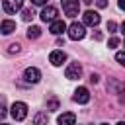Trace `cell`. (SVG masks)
I'll list each match as a JSON object with an SVG mask.
<instances>
[{
	"label": "cell",
	"mask_w": 125,
	"mask_h": 125,
	"mask_svg": "<svg viewBox=\"0 0 125 125\" xmlns=\"http://www.w3.org/2000/svg\"><path fill=\"white\" fill-rule=\"evenodd\" d=\"M10 115L16 119V121H23L27 117V105L23 102H14L12 107H10Z\"/></svg>",
	"instance_id": "6da1fadb"
},
{
	"label": "cell",
	"mask_w": 125,
	"mask_h": 125,
	"mask_svg": "<svg viewBox=\"0 0 125 125\" xmlns=\"http://www.w3.org/2000/svg\"><path fill=\"white\" fill-rule=\"evenodd\" d=\"M84 35H86V29H84V23H78V21H72V23L68 25V37H70V39H74V41H78V39H84Z\"/></svg>",
	"instance_id": "7a4b0ae2"
},
{
	"label": "cell",
	"mask_w": 125,
	"mask_h": 125,
	"mask_svg": "<svg viewBox=\"0 0 125 125\" xmlns=\"http://www.w3.org/2000/svg\"><path fill=\"white\" fill-rule=\"evenodd\" d=\"M61 2H62V10H64V14H66L68 18L78 16V10H80L78 0H61Z\"/></svg>",
	"instance_id": "3957f363"
},
{
	"label": "cell",
	"mask_w": 125,
	"mask_h": 125,
	"mask_svg": "<svg viewBox=\"0 0 125 125\" xmlns=\"http://www.w3.org/2000/svg\"><path fill=\"white\" fill-rule=\"evenodd\" d=\"M82 23H84V25H92V27H96V25L100 23V14L88 10V12L82 16Z\"/></svg>",
	"instance_id": "277c9868"
},
{
	"label": "cell",
	"mask_w": 125,
	"mask_h": 125,
	"mask_svg": "<svg viewBox=\"0 0 125 125\" xmlns=\"http://www.w3.org/2000/svg\"><path fill=\"white\" fill-rule=\"evenodd\" d=\"M66 78L68 80H76V78H80V74H82V66L78 64V62H70L68 66H66Z\"/></svg>",
	"instance_id": "5b68a950"
},
{
	"label": "cell",
	"mask_w": 125,
	"mask_h": 125,
	"mask_svg": "<svg viewBox=\"0 0 125 125\" xmlns=\"http://www.w3.org/2000/svg\"><path fill=\"white\" fill-rule=\"evenodd\" d=\"M74 102H78V104H88L90 102V92H88V88H84V86H80V88H76L74 90Z\"/></svg>",
	"instance_id": "8992f818"
},
{
	"label": "cell",
	"mask_w": 125,
	"mask_h": 125,
	"mask_svg": "<svg viewBox=\"0 0 125 125\" xmlns=\"http://www.w3.org/2000/svg\"><path fill=\"white\" fill-rule=\"evenodd\" d=\"M57 16H59V10H57L55 6H45L43 12H41V20H43V21H55Z\"/></svg>",
	"instance_id": "52a82bcc"
},
{
	"label": "cell",
	"mask_w": 125,
	"mask_h": 125,
	"mask_svg": "<svg viewBox=\"0 0 125 125\" xmlns=\"http://www.w3.org/2000/svg\"><path fill=\"white\" fill-rule=\"evenodd\" d=\"M23 78H25L27 82L35 84V82H39V80H41V72H39V68H35V66H29V68H25V72H23Z\"/></svg>",
	"instance_id": "ba28073f"
},
{
	"label": "cell",
	"mask_w": 125,
	"mask_h": 125,
	"mask_svg": "<svg viewBox=\"0 0 125 125\" xmlns=\"http://www.w3.org/2000/svg\"><path fill=\"white\" fill-rule=\"evenodd\" d=\"M2 6H4V10H6L8 14H16L18 10H21L23 0H4V2H2Z\"/></svg>",
	"instance_id": "9c48e42d"
},
{
	"label": "cell",
	"mask_w": 125,
	"mask_h": 125,
	"mask_svg": "<svg viewBox=\"0 0 125 125\" xmlns=\"http://www.w3.org/2000/svg\"><path fill=\"white\" fill-rule=\"evenodd\" d=\"M49 61H51V64H55V66H61V64L66 61V55H64L62 51H53V53L49 55Z\"/></svg>",
	"instance_id": "30bf717a"
},
{
	"label": "cell",
	"mask_w": 125,
	"mask_h": 125,
	"mask_svg": "<svg viewBox=\"0 0 125 125\" xmlns=\"http://www.w3.org/2000/svg\"><path fill=\"white\" fill-rule=\"evenodd\" d=\"M64 29H66V23H64L62 20H55V21H51V27H49V31H51L53 35H61Z\"/></svg>",
	"instance_id": "8fae6325"
},
{
	"label": "cell",
	"mask_w": 125,
	"mask_h": 125,
	"mask_svg": "<svg viewBox=\"0 0 125 125\" xmlns=\"http://www.w3.org/2000/svg\"><path fill=\"white\" fill-rule=\"evenodd\" d=\"M57 121H59V125H74V123H76V115L70 113V111H66V113L59 115Z\"/></svg>",
	"instance_id": "7c38bea8"
},
{
	"label": "cell",
	"mask_w": 125,
	"mask_h": 125,
	"mask_svg": "<svg viewBox=\"0 0 125 125\" xmlns=\"http://www.w3.org/2000/svg\"><path fill=\"white\" fill-rule=\"evenodd\" d=\"M0 31H2L4 35L14 33V31H16V21H12V20H4V21L0 23Z\"/></svg>",
	"instance_id": "4fadbf2b"
},
{
	"label": "cell",
	"mask_w": 125,
	"mask_h": 125,
	"mask_svg": "<svg viewBox=\"0 0 125 125\" xmlns=\"http://www.w3.org/2000/svg\"><path fill=\"white\" fill-rule=\"evenodd\" d=\"M41 35V27H37V25H31L29 29H27V37L29 39H37Z\"/></svg>",
	"instance_id": "5bb4252c"
},
{
	"label": "cell",
	"mask_w": 125,
	"mask_h": 125,
	"mask_svg": "<svg viewBox=\"0 0 125 125\" xmlns=\"http://www.w3.org/2000/svg\"><path fill=\"white\" fill-rule=\"evenodd\" d=\"M33 125H47V113H37L35 117H33Z\"/></svg>",
	"instance_id": "9a60e30c"
},
{
	"label": "cell",
	"mask_w": 125,
	"mask_h": 125,
	"mask_svg": "<svg viewBox=\"0 0 125 125\" xmlns=\"http://www.w3.org/2000/svg\"><path fill=\"white\" fill-rule=\"evenodd\" d=\"M33 16H35V14H33V8H25V10L21 12L23 21H31V20H33Z\"/></svg>",
	"instance_id": "2e32d148"
},
{
	"label": "cell",
	"mask_w": 125,
	"mask_h": 125,
	"mask_svg": "<svg viewBox=\"0 0 125 125\" xmlns=\"http://www.w3.org/2000/svg\"><path fill=\"white\" fill-rule=\"evenodd\" d=\"M115 61H117L119 64H123V66H125V51H119V53L115 55Z\"/></svg>",
	"instance_id": "e0dca14e"
},
{
	"label": "cell",
	"mask_w": 125,
	"mask_h": 125,
	"mask_svg": "<svg viewBox=\"0 0 125 125\" xmlns=\"http://www.w3.org/2000/svg\"><path fill=\"white\" fill-rule=\"evenodd\" d=\"M115 29H117V23L115 21H107V31L109 33H115Z\"/></svg>",
	"instance_id": "ac0fdd59"
},
{
	"label": "cell",
	"mask_w": 125,
	"mask_h": 125,
	"mask_svg": "<svg viewBox=\"0 0 125 125\" xmlns=\"http://www.w3.org/2000/svg\"><path fill=\"white\" fill-rule=\"evenodd\" d=\"M47 107H49V109H57V107H59V102H57V100L53 98V100H49V104H47Z\"/></svg>",
	"instance_id": "d6986e66"
},
{
	"label": "cell",
	"mask_w": 125,
	"mask_h": 125,
	"mask_svg": "<svg viewBox=\"0 0 125 125\" xmlns=\"http://www.w3.org/2000/svg\"><path fill=\"white\" fill-rule=\"evenodd\" d=\"M18 51H20V45H18V43H12L10 49H8V53H18Z\"/></svg>",
	"instance_id": "ffe728a7"
},
{
	"label": "cell",
	"mask_w": 125,
	"mask_h": 125,
	"mask_svg": "<svg viewBox=\"0 0 125 125\" xmlns=\"http://www.w3.org/2000/svg\"><path fill=\"white\" fill-rule=\"evenodd\" d=\"M6 117V107H4V102L0 100V119H4Z\"/></svg>",
	"instance_id": "44dd1931"
},
{
	"label": "cell",
	"mask_w": 125,
	"mask_h": 125,
	"mask_svg": "<svg viewBox=\"0 0 125 125\" xmlns=\"http://www.w3.org/2000/svg\"><path fill=\"white\" fill-rule=\"evenodd\" d=\"M117 45H119V39L117 37H111L109 39V47H117Z\"/></svg>",
	"instance_id": "7402d4cb"
},
{
	"label": "cell",
	"mask_w": 125,
	"mask_h": 125,
	"mask_svg": "<svg viewBox=\"0 0 125 125\" xmlns=\"http://www.w3.org/2000/svg\"><path fill=\"white\" fill-rule=\"evenodd\" d=\"M31 2H33L35 6H45V4H47V0H31Z\"/></svg>",
	"instance_id": "603a6c76"
},
{
	"label": "cell",
	"mask_w": 125,
	"mask_h": 125,
	"mask_svg": "<svg viewBox=\"0 0 125 125\" xmlns=\"http://www.w3.org/2000/svg\"><path fill=\"white\" fill-rule=\"evenodd\" d=\"M98 80H100V76H98V74H92V76H90V82H94V84H96Z\"/></svg>",
	"instance_id": "cb8c5ba5"
},
{
	"label": "cell",
	"mask_w": 125,
	"mask_h": 125,
	"mask_svg": "<svg viewBox=\"0 0 125 125\" xmlns=\"http://www.w3.org/2000/svg\"><path fill=\"white\" fill-rule=\"evenodd\" d=\"M98 6H100V8H105V6H107V0H98Z\"/></svg>",
	"instance_id": "d4e9b609"
},
{
	"label": "cell",
	"mask_w": 125,
	"mask_h": 125,
	"mask_svg": "<svg viewBox=\"0 0 125 125\" xmlns=\"http://www.w3.org/2000/svg\"><path fill=\"white\" fill-rule=\"evenodd\" d=\"M117 6H119L121 10H125V0H117Z\"/></svg>",
	"instance_id": "484cf974"
},
{
	"label": "cell",
	"mask_w": 125,
	"mask_h": 125,
	"mask_svg": "<svg viewBox=\"0 0 125 125\" xmlns=\"http://www.w3.org/2000/svg\"><path fill=\"white\" fill-rule=\"evenodd\" d=\"M94 39H98V41H100V39H102V33H100V31H96V33H94Z\"/></svg>",
	"instance_id": "4316f807"
},
{
	"label": "cell",
	"mask_w": 125,
	"mask_h": 125,
	"mask_svg": "<svg viewBox=\"0 0 125 125\" xmlns=\"http://www.w3.org/2000/svg\"><path fill=\"white\" fill-rule=\"evenodd\" d=\"M121 31H123V33H125V21H123V23H121Z\"/></svg>",
	"instance_id": "83f0119b"
},
{
	"label": "cell",
	"mask_w": 125,
	"mask_h": 125,
	"mask_svg": "<svg viewBox=\"0 0 125 125\" xmlns=\"http://www.w3.org/2000/svg\"><path fill=\"white\" fill-rule=\"evenodd\" d=\"M92 2H94V0H84V4H92Z\"/></svg>",
	"instance_id": "f1b7e54d"
},
{
	"label": "cell",
	"mask_w": 125,
	"mask_h": 125,
	"mask_svg": "<svg viewBox=\"0 0 125 125\" xmlns=\"http://www.w3.org/2000/svg\"><path fill=\"white\" fill-rule=\"evenodd\" d=\"M117 125H125V121H121V123H117Z\"/></svg>",
	"instance_id": "f546056e"
},
{
	"label": "cell",
	"mask_w": 125,
	"mask_h": 125,
	"mask_svg": "<svg viewBox=\"0 0 125 125\" xmlns=\"http://www.w3.org/2000/svg\"><path fill=\"white\" fill-rule=\"evenodd\" d=\"M123 45H125V39H123Z\"/></svg>",
	"instance_id": "4dcf8cb0"
},
{
	"label": "cell",
	"mask_w": 125,
	"mask_h": 125,
	"mask_svg": "<svg viewBox=\"0 0 125 125\" xmlns=\"http://www.w3.org/2000/svg\"><path fill=\"white\" fill-rule=\"evenodd\" d=\"M102 125H107V123H102Z\"/></svg>",
	"instance_id": "1f68e13d"
},
{
	"label": "cell",
	"mask_w": 125,
	"mask_h": 125,
	"mask_svg": "<svg viewBox=\"0 0 125 125\" xmlns=\"http://www.w3.org/2000/svg\"><path fill=\"white\" fill-rule=\"evenodd\" d=\"M2 125H6V123H2Z\"/></svg>",
	"instance_id": "d6a6232c"
}]
</instances>
